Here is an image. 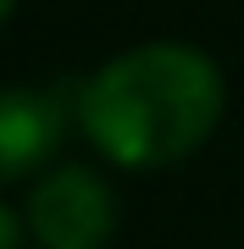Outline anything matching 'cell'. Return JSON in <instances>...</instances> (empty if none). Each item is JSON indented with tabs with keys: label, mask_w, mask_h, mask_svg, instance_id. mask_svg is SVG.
Returning a JSON list of instances; mask_svg holds the SVG:
<instances>
[{
	"label": "cell",
	"mask_w": 244,
	"mask_h": 249,
	"mask_svg": "<svg viewBox=\"0 0 244 249\" xmlns=\"http://www.w3.org/2000/svg\"><path fill=\"white\" fill-rule=\"evenodd\" d=\"M222 116V72L194 45H139L106 61L78 94L94 150L128 172L172 166L211 139Z\"/></svg>",
	"instance_id": "obj_1"
},
{
	"label": "cell",
	"mask_w": 244,
	"mask_h": 249,
	"mask_svg": "<svg viewBox=\"0 0 244 249\" xmlns=\"http://www.w3.org/2000/svg\"><path fill=\"white\" fill-rule=\"evenodd\" d=\"M11 6H17V0H0V22H6V17H11Z\"/></svg>",
	"instance_id": "obj_5"
},
{
	"label": "cell",
	"mask_w": 244,
	"mask_h": 249,
	"mask_svg": "<svg viewBox=\"0 0 244 249\" xmlns=\"http://www.w3.org/2000/svg\"><path fill=\"white\" fill-rule=\"evenodd\" d=\"M17 244H22V227H17V216L0 205V249H17Z\"/></svg>",
	"instance_id": "obj_4"
},
{
	"label": "cell",
	"mask_w": 244,
	"mask_h": 249,
	"mask_svg": "<svg viewBox=\"0 0 244 249\" xmlns=\"http://www.w3.org/2000/svg\"><path fill=\"white\" fill-rule=\"evenodd\" d=\"M28 227L45 249H94L117 227V199L89 166H56L28 194Z\"/></svg>",
	"instance_id": "obj_2"
},
{
	"label": "cell",
	"mask_w": 244,
	"mask_h": 249,
	"mask_svg": "<svg viewBox=\"0 0 244 249\" xmlns=\"http://www.w3.org/2000/svg\"><path fill=\"white\" fill-rule=\"evenodd\" d=\"M67 139V100L39 89H6L0 94V183L45 166Z\"/></svg>",
	"instance_id": "obj_3"
}]
</instances>
